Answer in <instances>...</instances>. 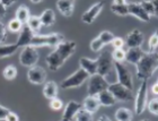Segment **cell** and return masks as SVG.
<instances>
[{
	"instance_id": "cell-1",
	"label": "cell",
	"mask_w": 158,
	"mask_h": 121,
	"mask_svg": "<svg viewBox=\"0 0 158 121\" xmlns=\"http://www.w3.org/2000/svg\"><path fill=\"white\" fill-rule=\"evenodd\" d=\"M77 43L75 41H62L48 54L45 63L51 71H56L62 67L66 61L76 52Z\"/></svg>"
},
{
	"instance_id": "cell-2",
	"label": "cell",
	"mask_w": 158,
	"mask_h": 121,
	"mask_svg": "<svg viewBox=\"0 0 158 121\" xmlns=\"http://www.w3.org/2000/svg\"><path fill=\"white\" fill-rule=\"evenodd\" d=\"M158 70V53L146 52L145 56L139 60L135 65V76L137 79L141 80H149L154 74Z\"/></svg>"
},
{
	"instance_id": "cell-3",
	"label": "cell",
	"mask_w": 158,
	"mask_h": 121,
	"mask_svg": "<svg viewBox=\"0 0 158 121\" xmlns=\"http://www.w3.org/2000/svg\"><path fill=\"white\" fill-rule=\"evenodd\" d=\"M135 115H141L147 109L148 103V80H141L135 98Z\"/></svg>"
},
{
	"instance_id": "cell-4",
	"label": "cell",
	"mask_w": 158,
	"mask_h": 121,
	"mask_svg": "<svg viewBox=\"0 0 158 121\" xmlns=\"http://www.w3.org/2000/svg\"><path fill=\"white\" fill-rule=\"evenodd\" d=\"M89 75L82 68L77 69L76 71L69 75L67 78H64L61 82V89H77L79 86H81L88 79Z\"/></svg>"
},
{
	"instance_id": "cell-5",
	"label": "cell",
	"mask_w": 158,
	"mask_h": 121,
	"mask_svg": "<svg viewBox=\"0 0 158 121\" xmlns=\"http://www.w3.org/2000/svg\"><path fill=\"white\" fill-rule=\"evenodd\" d=\"M62 41L63 35L60 34V33H51V34H46V35H37V34H35L32 42H31V45L35 46V48H41V46L54 48Z\"/></svg>"
},
{
	"instance_id": "cell-6",
	"label": "cell",
	"mask_w": 158,
	"mask_h": 121,
	"mask_svg": "<svg viewBox=\"0 0 158 121\" xmlns=\"http://www.w3.org/2000/svg\"><path fill=\"white\" fill-rule=\"evenodd\" d=\"M114 69H115L116 72V79H118V83L122 84L123 86L128 87L129 89L133 91V76L130 72L127 66L123 63V62H118L114 61Z\"/></svg>"
},
{
	"instance_id": "cell-7",
	"label": "cell",
	"mask_w": 158,
	"mask_h": 121,
	"mask_svg": "<svg viewBox=\"0 0 158 121\" xmlns=\"http://www.w3.org/2000/svg\"><path fill=\"white\" fill-rule=\"evenodd\" d=\"M109 82L106 80L104 76L99 74H94L88 77V86H87V93L88 95H97L104 89H109Z\"/></svg>"
},
{
	"instance_id": "cell-8",
	"label": "cell",
	"mask_w": 158,
	"mask_h": 121,
	"mask_svg": "<svg viewBox=\"0 0 158 121\" xmlns=\"http://www.w3.org/2000/svg\"><path fill=\"white\" fill-rule=\"evenodd\" d=\"M40 54L37 52V48L33 45L24 46L23 50L19 53V63L23 67H33L37 63Z\"/></svg>"
},
{
	"instance_id": "cell-9",
	"label": "cell",
	"mask_w": 158,
	"mask_h": 121,
	"mask_svg": "<svg viewBox=\"0 0 158 121\" xmlns=\"http://www.w3.org/2000/svg\"><path fill=\"white\" fill-rule=\"evenodd\" d=\"M96 60H97V74L104 77L109 75L114 68V60H113L111 52L109 51H102L99 53V56L96 58Z\"/></svg>"
},
{
	"instance_id": "cell-10",
	"label": "cell",
	"mask_w": 158,
	"mask_h": 121,
	"mask_svg": "<svg viewBox=\"0 0 158 121\" xmlns=\"http://www.w3.org/2000/svg\"><path fill=\"white\" fill-rule=\"evenodd\" d=\"M109 91L115 96L118 102H130L135 98L131 89H129L128 87H125L118 82L114 84H110Z\"/></svg>"
},
{
	"instance_id": "cell-11",
	"label": "cell",
	"mask_w": 158,
	"mask_h": 121,
	"mask_svg": "<svg viewBox=\"0 0 158 121\" xmlns=\"http://www.w3.org/2000/svg\"><path fill=\"white\" fill-rule=\"evenodd\" d=\"M46 77H48L46 70L41 66L35 65L33 67H30V69L27 70V79L31 84L34 85H43L46 82Z\"/></svg>"
},
{
	"instance_id": "cell-12",
	"label": "cell",
	"mask_w": 158,
	"mask_h": 121,
	"mask_svg": "<svg viewBox=\"0 0 158 121\" xmlns=\"http://www.w3.org/2000/svg\"><path fill=\"white\" fill-rule=\"evenodd\" d=\"M103 8H104V2L103 1H98L95 2L93 6H90L88 9L86 10L85 13L82 14L81 16V22L85 24H92L95 22V19L99 16V14L102 13Z\"/></svg>"
},
{
	"instance_id": "cell-13",
	"label": "cell",
	"mask_w": 158,
	"mask_h": 121,
	"mask_svg": "<svg viewBox=\"0 0 158 121\" xmlns=\"http://www.w3.org/2000/svg\"><path fill=\"white\" fill-rule=\"evenodd\" d=\"M128 9H129V15L135 17V18L139 19L140 22H143V23H148V22H150V18H152V17L146 13V10L142 8L140 2L128 3Z\"/></svg>"
},
{
	"instance_id": "cell-14",
	"label": "cell",
	"mask_w": 158,
	"mask_h": 121,
	"mask_svg": "<svg viewBox=\"0 0 158 121\" xmlns=\"http://www.w3.org/2000/svg\"><path fill=\"white\" fill-rule=\"evenodd\" d=\"M143 40H145L143 33L138 28H135V30H132L127 35L124 42L125 45L128 46V49L129 48H140L143 43Z\"/></svg>"
},
{
	"instance_id": "cell-15",
	"label": "cell",
	"mask_w": 158,
	"mask_h": 121,
	"mask_svg": "<svg viewBox=\"0 0 158 121\" xmlns=\"http://www.w3.org/2000/svg\"><path fill=\"white\" fill-rule=\"evenodd\" d=\"M34 35H35V33L25 24L22 27V30L19 31V35H18L16 44L18 45V48H24V46L26 45H31V42H32Z\"/></svg>"
},
{
	"instance_id": "cell-16",
	"label": "cell",
	"mask_w": 158,
	"mask_h": 121,
	"mask_svg": "<svg viewBox=\"0 0 158 121\" xmlns=\"http://www.w3.org/2000/svg\"><path fill=\"white\" fill-rule=\"evenodd\" d=\"M82 108V105L77 101H69L64 106V110L62 112V120L70 121L73 120V117L77 112Z\"/></svg>"
},
{
	"instance_id": "cell-17",
	"label": "cell",
	"mask_w": 158,
	"mask_h": 121,
	"mask_svg": "<svg viewBox=\"0 0 158 121\" xmlns=\"http://www.w3.org/2000/svg\"><path fill=\"white\" fill-rule=\"evenodd\" d=\"M56 8L62 16H73V10H75V0H58L56 1Z\"/></svg>"
},
{
	"instance_id": "cell-18",
	"label": "cell",
	"mask_w": 158,
	"mask_h": 121,
	"mask_svg": "<svg viewBox=\"0 0 158 121\" xmlns=\"http://www.w3.org/2000/svg\"><path fill=\"white\" fill-rule=\"evenodd\" d=\"M145 53L146 52L141 49V46H140V48H129V50L125 52L124 61L135 66L139 62V60L145 56Z\"/></svg>"
},
{
	"instance_id": "cell-19",
	"label": "cell",
	"mask_w": 158,
	"mask_h": 121,
	"mask_svg": "<svg viewBox=\"0 0 158 121\" xmlns=\"http://www.w3.org/2000/svg\"><path fill=\"white\" fill-rule=\"evenodd\" d=\"M79 67L85 70L89 76L97 74V60L89 59L87 57H82L79 59Z\"/></svg>"
},
{
	"instance_id": "cell-20",
	"label": "cell",
	"mask_w": 158,
	"mask_h": 121,
	"mask_svg": "<svg viewBox=\"0 0 158 121\" xmlns=\"http://www.w3.org/2000/svg\"><path fill=\"white\" fill-rule=\"evenodd\" d=\"M97 97L99 100V103H101V106H106V108H109V106H113V105H115L118 103V100L115 98V96L107 89H104L102 91L101 93L97 94Z\"/></svg>"
},
{
	"instance_id": "cell-21",
	"label": "cell",
	"mask_w": 158,
	"mask_h": 121,
	"mask_svg": "<svg viewBox=\"0 0 158 121\" xmlns=\"http://www.w3.org/2000/svg\"><path fill=\"white\" fill-rule=\"evenodd\" d=\"M82 108L86 109L87 111L92 112L93 115L96 113L101 108V103H99L97 95H88L87 97H85L82 102Z\"/></svg>"
},
{
	"instance_id": "cell-22",
	"label": "cell",
	"mask_w": 158,
	"mask_h": 121,
	"mask_svg": "<svg viewBox=\"0 0 158 121\" xmlns=\"http://www.w3.org/2000/svg\"><path fill=\"white\" fill-rule=\"evenodd\" d=\"M58 92H59V87L58 84L53 80H49V82L44 83L43 86V96L48 100H52V98L58 96Z\"/></svg>"
},
{
	"instance_id": "cell-23",
	"label": "cell",
	"mask_w": 158,
	"mask_h": 121,
	"mask_svg": "<svg viewBox=\"0 0 158 121\" xmlns=\"http://www.w3.org/2000/svg\"><path fill=\"white\" fill-rule=\"evenodd\" d=\"M41 22H42L43 26L50 27L56 23V14L52 9H45L43 10L42 14L40 15Z\"/></svg>"
},
{
	"instance_id": "cell-24",
	"label": "cell",
	"mask_w": 158,
	"mask_h": 121,
	"mask_svg": "<svg viewBox=\"0 0 158 121\" xmlns=\"http://www.w3.org/2000/svg\"><path fill=\"white\" fill-rule=\"evenodd\" d=\"M18 50V45L16 43L13 44H0V59L8 58V57L14 56Z\"/></svg>"
},
{
	"instance_id": "cell-25",
	"label": "cell",
	"mask_w": 158,
	"mask_h": 121,
	"mask_svg": "<svg viewBox=\"0 0 158 121\" xmlns=\"http://www.w3.org/2000/svg\"><path fill=\"white\" fill-rule=\"evenodd\" d=\"M15 17H16L19 22H22L24 25L27 24V22H28V19H30V17H31L30 8L27 6H25V5H20V6L17 8Z\"/></svg>"
},
{
	"instance_id": "cell-26",
	"label": "cell",
	"mask_w": 158,
	"mask_h": 121,
	"mask_svg": "<svg viewBox=\"0 0 158 121\" xmlns=\"http://www.w3.org/2000/svg\"><path fill=\"white\" fill-rule=\"evenodd\" d=\"M114 118L118 121H131L133 119V112L130 109L118 108L115 111Z\"/></svg>"
},
{
	"instance_id": "cell-27",
	"label": "cell",
	"mask_w": 158,
	"mask_h": 121,
	"mask_svg": "<svg viewBox=\"0 0 158 121\" xmlns=\"http://www.w3.org/2000/svg\"><path fill=\"white\" fill-rule=\"evenodd\" d=\"M26 25L30 27L31 30L33 31L35 34H36V33L39 32V31L41 30V28H42V26H43L40 16H35V15H31L30 19H28V22H27Z\"/></svg>"
},
{
	"instance_id": "cell-28",
	"label": "cell",
	"mask_w": 158,
	"mask_h": 121,
	"mask_svg": "<svg viewBox=\"0 0 158 121\" xmlns=\"http://www.w3.org/2000/svg\"><path fill=\"white\" fill-rule=\"evenodd\" d=\"M17 68L15 65H8L6 66L2 70V76L3 78L7 80H14L17 77Z\"/></svg>"
},
{
	"instance_id": "cell-29",
	"label": "cell",
	"mask_w": 158,
	"mask_h": 121,
	"mask_svg": "<svg viewBox=\"0 0 158 121\" xmlns=\"http://www.w3.org/2000/svg\"><path fill=\"white\" fill-rule=\"evenodd\" d=\"M111 11L115 14L118 16H128L129 9H128V3L124 5H118V3H112L111 6Z\"/></svg>"
},
{
	"instance_id": "cell-30",
	"label": "cell",
	"mask_w": 158,
	"mask_h": 121,
	"mask_svg": "<svg viewBox=\"0 0 158 121\" xmlns=\"http://www.w3.org/2000/svg\"><path fill=\"white\" fill-rule=\"evenodd\" d=\"M94 119V115H93L92 112L87 111L86 109L81 108L77 112L75 117H73V120H77V121H90Z\"/></svg>"
},
{
	"instance_id": "cell-31",
	"label": "cell",
	"mask_w": 158,
	"mask_h": 121,
	"mask_svg": "<svg viewBox=\"0 0 158 121\" xmlns=\"http://www.w3.org/2000/svg\"><path fill=\"white\" fill-rule=\"evenodd\" d=\"M23 26H24V24L22 23V22H19V20L15 17V18H13L11 20H9L8 26H7V30H8V32H11V33H18L22 30Z\"/></svg>"
},
{
	"instance_id": "cell-32",
	"label": "cell",
	"mask_w": 158,
	"mask_h": 121,
	"mask_svg": "<svg viewBox=\"0 0 158 121\" xmlns=\"http://www.w3.org/2000/svg\"><path fill=\"white\" fill-rule=\"evenodd\" d=\"M158 48V28L152 33L148 40V52H154Z\"/></svg>"
},
{
	"instance_id": "cell-33",
	"label": "cell",
	"mask_w": 158,
	"mask_h": 121,
	"mask_svg": "<svg viewBox=\"0 0 158 121\" xmlns=\"http://www.w3.org/2000/svg\"><path fill=\"white\" fill-rule=\"evenodd\" d=\"M101 39V41L103 42L104 45H107V44H111L112 42V40L114 39V34L112 32H110V31H103L99 35H97Z\"/></svg>"
},
{
	"instance_id": "cell-34",
	"label": "cell",
	"mask_w": 158,
	"mask_h": 121,
	"mask_svg": "<svg viewBox=\"0 0 158 121\" xmlns=\"http://www.w3.org/2000/svg\"><path fill=\"white\" fill-rule=\"evenodd\" d=\"M111 54H112V58L114 61L123 62L125 60V51L122 49V48H120V49H114Z\"/></svg>"
},
{
	"instance_id": "cell-35",
	"label": "cell",
	"mask_w": 158,
	"mask_h": 121,
	"mask_svg": "<svg viewBox=\"0 0 158 121\" xmlns=\"http://www.w3.org/2000/svg\"><path fill=\"white\" fill-rule=\"evenodd\" d=\"M49 106L53 111H60V110H62V108H63V102L56 96V97L50 100Z\"/></svg>"
},
{
	"instance_id": "cell-36",
	"label": "cell",
	"mask_w": 158,
	"mask_h": 121,
	"mask_svg": "<svg viewBox=\"0 0 158 121\" xmlns=\"http://www.w3.org/2000/svg\"><path fill=\"white\" fill-rule=\"evenodd\" d=\"M140 5H141L142 8L146 10V13L148 14L149 16H150V17L155 16L154 6H152V2L150 1V0H142V1H140Z\"/></svg>"
},
{
	"instance_id": "cell-37",
	"label": "cell",
	"mask_w": 158,
	"mask_h": 121,
	"mask_svg": "<svg viewBox=\"0 0 158 121\" xmlns=\"http://www.w3.org/2000/svg\"><path fill=\"white\" fill-rule=\"evenodd\" d=\"M147 109L148 111L154 115H158V97L152 98L147 103Z\"/></svg>"
},
{
	"instance_id": "cell-38",
	"label": "cell",
	"mask_w": 158,
	"mask_h": 121,
	"mask_svg": "<svg viewBox=\"0 0 158 121\" xmlns=\"http://www.w3.org/2000/svg\"><path fill=\"white\" fill-rule=\"evenodd\" d=\"M89 46H90L92 51H94V52H99V51H101V50H102L105 45L103 44V42L101 41V39H99L98 36H96L95 39H94L92 42H90Z\"/></svg>"
},
{
	"instance_id": "cell-39",
	"label": "cell",
	"mask_w": 158,
	"mask_h": 121,
	"mask_svg": "<svg viewBox=\"0 0 158 121\" xmlns=\"http://www.w3.org/2000/svg\"><path fill=\"white\" fill-rule=\"evenodd\" d=\"M112 46L114 49H120V48H123L125 45V42H124V39H122L120 36H114V39L112 40V42H111Z\"/></svg>"
},
{
	"instance_id": "cell-40",
	"label": "cell",
	"mask_w": 158,
	"mask_h": 121,
	"mask_svg": "<svg viewBox=\"0 0 158 121\" xmlns=\"http://www.w3.org/2000/svg\"><path fill=\"white\" fill-rule=\"evenodd\" d=\"M7 32H8L7 27L2 23H0V44H2L5 42V40L7 37Z\"/></svg>"
},
{
	"instance_id": "cell-41",
	"label": "cell",
	"mask_w": 158,
	"mask_h": 121,
	"mask_svg": "<svg viewBox=\"0 0 158 121\" xmlns=\"http://www.w3.org/2000/svg\"><path fill=\"white\" fill-rule=\"evenodd\" d=\"M8 113H9V110L6 106L0 104V120H6V117Z\"/></svg>"
},
{
	"instance_id": "cell-42",
	"label": "cell",
	"mask_w": 158,
	"mask_h": 121,
	"mask_svg": "<svg viewBox=\"0 0 158 121\" xmlns=\"http://www.w3.org/2000/svg\"><path fill=\"white\" fill-rule=\"evenodd\" d=\"M6 120L7 121H18V120H19V117H18L15 112L9 111V113H8V115H7V117H6Z\"/></svg>"
},
{
	"instance_id": "cell-43",
	"label": "cell",
	"mask_w": 158,
	"mask_h": 121,
	"mask_svg": "<svg viewBox=\"0 0 158 121\" xmlns=\"http://www.w3.org/2000/svg\"><path fill=\"white\" fill-rule=\"evenodd\" d=\"M17 1H18V0H0V2L2 3L5 7H7V8L10 6H13L14 3H16Z\"/></svg>"
},
{
	"instance_id": "cell-44",
	"label": "cell",
	"mask_w": 158,
	"mask_h": 121,
	"mask_svg": "<svg viewBox=\"0 0 158 121\" xmlns=\"http://www.w3.org/2000/svg\"><path fill=\"white\" fill-rule=\"evenodd\" d=\"M6 11H7V7H5L2 3L0 2V18H2L6 15Z\"/></svg>"
},
{
	"instance_id": "cell-45",
	"label": "cell",
	"mask_w": 158,
	"mask_h": 121,
	"mask_svg": "<svg viewBox=\"0 0 158 121\" xmlns=\"http://www.w3.org/2000/svg\"><path fill=\"white\" fill-rule=\"evenodd\" d=\"M154 6V10H155V16H158V0H150Z\"/></svg>"
},
{
	"instance_id": "cell-46",
	"label": "cell",
	"mask_w": 158,
	"mask_h": 121,
	"mask_svg": "<svg viewBox=\"0 0 158 121\" xmlns=\"http://www.w3.org/2000/svg\"><path fill=\"white\" fill-rule=\"evenodd\" d=\"M152 89V94H154V95H157V96H158V83L157 82H156L155 84H154V85L152 86V89Z\"/></svg>"
},
{
	"instance_id": "cell-47",
	"label": "cell",
	"mask_w": 158,
	"mask_h": 121,
	"mask_svg": "<svg viewBox=\"0 0 158 121\" xmlns=\"http://www.w3.org/2000/svg\"><path fill=\"white\" fill-rule=\"evenodd\" d=\"M113 3H118V5H124V3H127V0H113Z\"/></svg>"
},
{
	"instance_id": "cell-48",
	"label": "cell",
	"mask_w": 158,
	"mask_h": 121,
	"mask_svg": "<svg viewBox=\"0 0 158 121\" xmlns=\"http://www.w3.org/2000/svg\"><path fill=\"white\" fill-rule=\"evenodd\" d=\"M32 3H41L43 2V1H45V0H30Z\"/></svg>"
},
{
	"instance_id": "cell-49",
	"label": "cell",
	"mask_w": 158,
	"mask_h": 121,
	"mask_svg": "<svg viewBox=\"0 0 158 121\" xmlns=\"http://www.w3.org/2000/svg\"><path fill=\"white\" fill-rule=\"evenodd\" d=\"M98 120H107V121H110V118H109V117H105V115H102V117H99V118H98Z\"/></svg>"
},
{
	"instance_id": "cell-50",
	"label": "cell",
	"mask_w": 158,
	"mask_h": 121,
	"mask_svg": "<svg viewBox=\"0 0 158 121\" xmlns=\"http://www.w3.org/2000/svg\"><path fill=\"white\" fill-rule=\"evenodd\" d=\"M157 83H158V78H157Z\"/></svg>"
},
{
	"instance_id": "cell-51",
	"label": "cell",
	"mask_w": 158,
	"mask_h": 121,
	"mask_svg": "<svg viewBox=\"0 0 158 121\" xmlns=\"http://www.w3.org/2000/svg\"><path fill=\"white\" fill-rule=\"evenodd\" d=\"M0 23H1V22H0Z\"/></svg>"
}]
</instances>
